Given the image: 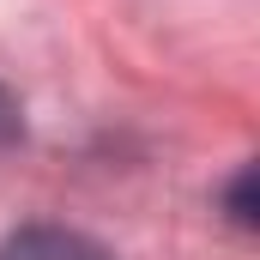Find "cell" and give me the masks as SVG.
Returning a JSON list of instances; mask_svg holds the SVG:
<instances>
[{
  "instance_id": "cell-2",
  "label": "cell",
  "mask_w": 260,
  "mask_h": 260,
  "mask_svg": "<svg viewBox=\"0 0 260 260\" xmlns=\"http://www.w3.org/2000/svg\"><path fill=\"white\" fill-rule=\"evenodd\" d=\"M12 139H18V109H12V103H6V91H0V151H6Z\"/></svg>"
},
{
  "instance_id": "cell-1",
  "label": "cell",
  "mask_w": 260,
  "mask_h": 260,
  "mask_svg": "<svg viewBox=\"0 0 260 260\" xmlns=\"http://www.w3.org/2000/svg\"><path fill=\"white\" fill-rule=\"evenodd\" d=\"M0 260H109L91 236H79V230H61V224H37V230H18Z\"/></svg>"
}]
</instances>
